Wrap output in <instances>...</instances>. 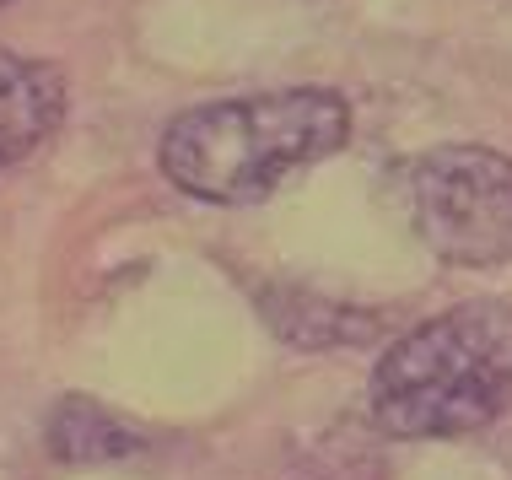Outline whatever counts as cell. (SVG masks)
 <instances>
[{
  "label": "cell",
  "instance_id": "6da1fadb",
  "mask_svg": "<svg viewBox=\"0 0 512 480\" xmlns=\"http://www.w3.org/2000/svg\"><path fill=\"white\" fill-rule=\"evenodd\" d=\"M351 141V103L329 87L254 92L184 108L162 130L157 162L184 195L205 205H254L281 178Z\"/></svg>",
  "mask_w": 512,
  "mask_h": 480
},
{
  "label": "cell",
  "instance_id": "7a4b0ae2",
  "mask_svg": "<svg viewBox=\"0 0 512 480\" xmlns=\"http://www.w3.org/2000/svg\"><path fill=\"white\" fill-rule=\"evenodd\" d=\"M389 437H464L512 410V303L469 297L399 335L367 378Z\"/></svg>",
  "mask_w": 512,
  "mask_h": 480
},
{
  "label": "cell",
  "instance_id": "3957f363",
  "mask_svg": "<svg viewBox=\"0 0 512 480\" xmlns=\"http://www.w3.org/2000/svg\"><path fill=\"white\" fill-rule=\"evenodd\" d=\"M410 232L448 265L512 259V157L491 146H432L399 178Z\"/></svg>",
  "mask_w": 512,
  "mask_h": 480
},
{
  "label": "cell",
  "instance_id": "277c9868",
  "mask_svg": "<svg viewBox=\"0 0 512 480\" xmlns=\"http://www.w3.org/2000/svg\"><path fill=\"white\" fill-rule=\"evenodd\" d=\"M65 119V76L49 60L0 49V168L22 162Z\"/></svg>",
  "mask_w": 512,
  "mask_h": 480
},
{
  "label": "cell",
  "instance_id": "5b68a950",
  "mask_svg": "<svg viewBox=\"0 0 512 480\" xmlns=\"http://www.w3.org/2000/svg\"><path fill=\"white\" fill-rule=\"evenodd\" d=\"M141 448V432L98 400L65 394L49 416V454L60 464H114Z\"/></svg>",
  "mask_w": 512,
  "mask_h": 480
},
{
  "label": "cell",
  "instance_id": "8992f818",
  "mask_svg": "<svg viewBox=\"0 0 512 480\" xmlns=\"http://www.w3.org/2000/svg\"><path fill=\"white\" fill-rule=\"evenodd\" d=\"M270 329L281 340H297V346H356V340H372L378 324L372 313H351V308H335L324 297H308V292H292V286H275V292L259 297Z\"/></svg>",
  "mask_w": 512,
  "mask_h": 480
},
{
  "label": "cell",
  "instance_id": "52a82bcc",
  "mask_svg": "<svg viewBox=\"0 0 512 480\" xmlns=\"http://www.w3.org/2000/svg\"><path fill=\"white\" fill-rule=\"evenodd\" d=\"M0 6H11V0H0Z\"/></svg>",
  "mask_w": 512,
  "mask_h": 480
}]
</instances>
